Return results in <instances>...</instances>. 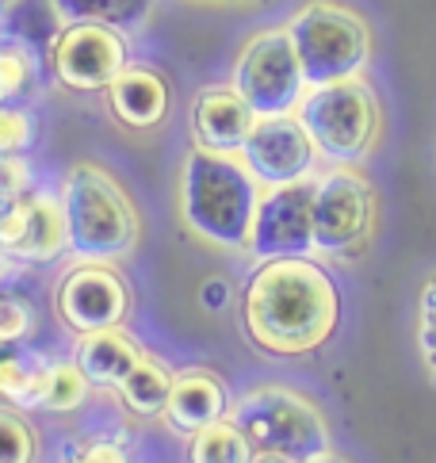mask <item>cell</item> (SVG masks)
<instances>
[{"mask_svg":"<svg viewBox=\"0 0 436 463\" xmlns=\"http://www.w3.org/2000/svg\"><path fill=\"white\" fill-rule=\"evenodd\" d=\"M199 299H204V307H226V299H230V288H226V279H207L204 284V295H199Z\"/></svg>","mask_w":436,"mask_h":463,"instance_id":"obj_29","label":"cell"},{"mask_svg":"<svg viewBox=\"0 0 436 463\" xmlns=\"http://www.w3.org/2000/svg\"><path fill=\"white\" fill-rule=\"evenodd\" d=\"M8 39V20H5V12H0V43Z\"/></svg>","mask_w":436,"mask_h":463,"instance_id":"obj_32","label":"cell"},{"mask_svg":"<svg viewBox=\"0 0 436 463\" xmlns=\"http://www.w3.org/2000/svg\"><path fill=\"white\" fill-rule=\"evenodd\" d=\"M35 433L15 410L0 406V463H35Z\"/></svg>","mask_w":436,"mask_h":463,"instance_id":"obj_25","label":"cell"},{"mask_svg":"<svg viewBox=\"0 0 436 463\" xmlns=\"http://www.w3.org/2000/svg\"><path fill=\"white\" fill-rule=\"evenodd\" d=\"M130 310V291L123 276L108 264L85 260L62 279L58 288V314L73 334H100V329L123 326Z\"/></svg>","mask_w":436,"mask_h":463,"instance_id":"obj_13","label":"cell"},{"mask_svg":"<svg viewBox=\"0 0 436 463\" xmlns=\"http://www.w3.org/2000/svg\"><path fill=\"white\" fill-rule=\"evenodd\" d=\"M0 250L24 264H54L70 250L62 195L27 192L0 211Z\"/></svg>","mask_w":436,"mask_h":463,"instance_id":"obj_12","label":"cell"},{"mask_svg":"<svg viewBox=\"0 0 436 463\" xmlns=\"http://www.w3.org/2000/svg\"><path fill=\"white\" fill-rule=\"evenodd\" d=\"M8 272H12V257H8L5 250H0V279H5Z\"/></svg>","mask_w":436,"mask_h":463,"instance_id":"obj_30","label":"cell"},{"mask_svg":"<svg viewBox=\"0 0 436 463\" xmlns=\"http://www.w3.org/2000/svg\"><path fill=\"white\" fill-rule=\"evenodd\" d=\"M417 345H422L429 379L436 383V272L425 279L422 295H417Z\"/></svg>","mask_w":436,"mask_h":463,"instance_id":"obj_26","label":"cell"},{"mask_svg":"<svg viewBox=\"0 0 436 463\" xmlns=\"http://www.w3.org/2000/svg\"><path fill=\"white\" fill-rule=\"evenodd\" d=\"M62 211L70 230V253L81 260H119L138 245V211L127 192L100 169L81 161L62 180Z\"/></svg>","mask_w":436,"mask_h":463,"instance_id":"obj_3","label":"cell"},{"mask_svg":"<svg viewBox=\"0 0 436 463\" xmlns=\"http://www.w3.org/2000/svg\"><path fill=\"white\" fill-rule=\"evenodd\" d=\"M261 184L238 154L192 150L180 176V207L192 234L218 250H245L253 214L261 203Z\"/></svg>","mask_w":436,"mask_h":463,"instance_id":"obj_2","label":"cell"},{"mask_svg":"<svg viewBox=\"0 0 436 463\" xmlns=\"http://www.w3.org/2000/svg\"><path fill=\"white\" fill-rule=\"evenodd\" d=\"M233 421L257 449V456H280L291 463H314L329 456V429L318 406L288 387H257L238 399Z\"/></svg>","mask_w":436,"mask_h":463,"instance_id":"obj_5","label":"cell"},{"mask_svg":"<svg viewBox=\"0 0 436 463\" xmlns=\"http://www.w3.org/2000/svg\"><path fill=\"white\" fill-rule=\"evenodd\" d=\"M253 463H291V459H280V456H257Z\"/></svg>","mask_w":436,"mask_h":463,"instance_id":"obj_31","label":"cell"},{"mask_svg":"<svg viewBox=\"0 0 436 463\" xmlns=\"http://www.w3.org/2000/svg\"><path fill=\"white\" fill-rule=\"evenodd\" d=\"M70 463H127V449L111 437H92L89 444H81Z\"/></svg>","mask_w":436,"mask_h":463,"instance_id":"obj_28","label":"cell"},{"mask_svg":"<svg viewBox=\"0 0 436 463\" xmlns=\"http://www.w3.org/2000/svg\"><path fill=\"white\" fill-rule=\"evenodd\" d=\"M54 8L70 24H104L127 35L149 20L154 0H54Z\"/></svg>","mask_w":436,"mask_h":463,"instance_id":"obj_19","label":"cell"},{"mask_svg":"<svg viewBox=\"0 0 436 463\" xmlns=\"http://www.w3.org/2000/svg\"><path fill=\"white\" fill-rule=\"evenodd\" d=\"M39 138V123L27 104H0V157H24Z\"/></svg>","mask_w":436,"mask_h":463,"instance_id":"obj_24","label":"cell"},{"mask_svg":"<svg viewBox=\"0 0 436 463\" xmlns=\"http://www.w3.org/2000/svg\"><path fill=\"white\" fill-rule=\"evenodd\" d=\"M146 353L138 337H130L127 329H100V334H85L77 341V353H73V364L85 372L89 387H100V391H119V383L130 375V368L138 364Z\"/></svg>","mask_w":436,"mask_h":463,"instance_id":"obj_17","label":"cell"},{"mask_svg":"<svg viewBox=\"0 0 436 463\" xmlns=\"http://www.w3.org/2000/svg\"><path fill=\"white\" fill-rule=\"evenodd\" d=\"M127 35L104 24H65L50 46V70L70 92H108L127 70Z\"/></svg>","mask_w":436,"mask_h":463,"instance_id":"obj_9","label":"cell"},{"mask_svg":"<svg viewBox=\"0 0 436 463\" xmlns=\"http://www.w3.org/2000/svg\"><path fill=\"white\" fill-rule=\"evenodd\" d=\"M299 123L307 127L318 157L333 165H356L372 154L379 135V104L375 92L360 77L337 80V85L307 89L299 104Z\"/></svg>","mask_w":436,"mask_h":463,"instance_id":"obj_6","label":"cell"},{"mask_svg":"<svg viewBox=\"0 0 436 463\" xmlns=\"http://www.w3.org/2000/svg\"><path fill=\"white\" fill-rule=\"evenodd\" d=\"M253 123H257V111L242 100V92L233 85H211L195 96V108H192L195 150L242 154Z\"/></svg>","mask_w":436,"mask_h":463,"instance_id":"obj_14","label":"cell"},{"mask_svg":"<svg viewBox=\"0 0 436 463\" xmlns=\"http://www.w3.org/2000/svg\"><path fill=\"white\" fill-rule=\"evenodd\" d=\"M230 399H226V387L223 379L207 368H188V372H176L173 379V394L165 402V425L180 437H192L199 433L204 425L226 418Z\"/></svg>","mask_w":436,"mask_h":463,"instance_id":"obj_16","label":"cell"},{"mask_svg":"<svg viewBox=\"0 0 436 463\" xmlns=\"http://www.w3.org/2000/svg\"><path fill=\"white\" fill-rule=\"evenodd\" d=\"M257 449L242 433V425L233 418H218L204 425L188 440V463H253Z\"/></svg>","mask_w":436,"mask_h":463,"instance_id":"obj_20","label":"cell"},{"mask_svg":"<svg viewBox=\"0 0 436 463\" xmlns=\"http://www.w3.org/2000/svg\"><path fill=\"white\" fill-rule=\"evenodd\" d=\"M89 399V379L77 368L73 360H54L43 364L39 383H35V399L31 410H50V413H70Z\"/></svg>","mask_w":436,"mask_h":463,"instance_id":"obj_21","label":"cell"},{"mask_svg":"<svg viewBox=\"0 0 436 463\" xmlns=\"http://www.w3.org/2000/svg\"><path fill=\"white\" fill-rule=\"evenodd\" d=\"M39 85V58L20 39L0 43V104H27Z\"/></svg>","mask_w":436,"mask_h":463,"instance_id":"obj_22","label":"cell"},{"mask_svg":"<svg viewBox=\"0 0 436 463\" xmlns=\"http://www.w3.org/2000/svg\"><path fill=\"white\" fill-rule=\"evenodd\" d=\"M173 379H176V372H169L165 360L142 356L119 383V399L130 413H138V418H154V413H165V402H169V394H173Z\"/></svg>","mask_w":436,"mask_h":463,"instance_id":"obj_18","label":"cell"},{"mask_svg":"<svg viewBox=\"0 0 436 463\" xmlns=\"http://www.w3.org/2000/svg\"><path fill=\"white\" fill-rule=\"evenodd\" d=\"M108 104L111 115L130 130H154L165 123V115L173 108V92L169 80L157 70H146V65H127L108 85Z\"/></svg>","mask_w":436,"mask_h":463,"instance_id":"obj_15","label":"cell"},{"mask_svg":"<svg viewBox=\"0 0 436 463\" xmlns=\"http://www.w3.org/2000/svg\"><path fill=\"white\" fill-rule=\"evenodd\" d=\"M238 157L249 165V173L257 176L261 188L310 180L318 165V150L307 127L299 123V115H264V119H257Z\"/></svg>","mask_w":436,"mask_h":463,"instance_id":"obj_11","label":"cell"},{"mask_svg":"<svg viewBox=\"0 0 436 463\" xmlns=\"http://www.w3.org/2000/svg\"><path fill=\"white\" fill-rule=\"evenodd\" d=\"M39 372H43V360L39 356L31 360L24 353H15L12 345H8V349H0V399L12 402V406L31 410Z\"/></svg>","mask_w":436,"mask_h":463,"instance_id":"obj_23","label":"cell"},{"mask_svg":"<svg viewBox=\"0 0 436 463\" xmlns=\"http://www.w3.org/2000/svg\"><path fill=\"white\" fill-rule=\"evenodd\" d=\"M314 463H345L341 456H322V459H314Z\"/></svg>","mask_w":436,"mask_h":463,"instance_id":"obj_33","label":"cell"},{"mask_svg":"<svg viewBox=\"0 0 436 463\" xmlns=\"http://www.w3.org/2000/svg\"><path fill=\"white\" fill-rule=\"evenodd\" d=\"M288 39L303 65L307 89L352 80L372 61V35L352 8L333 0H310L288 20Z\"/></svg>","mask_w":436,"mask_h":463,"instance_id":"obj_4","label":"cell"},{"mask_svg":"<svg viewBox=\"0 0 436 463\" xmlns=\"http://www.w3.org/2000/svg\"><path fill=\"white\" fill-rule=\"evenodd\" d=\"M245 253L253 260L314 253V176L261 192Z\"/></svg>","mask_w":436,"mask_h":463,"instance_id":"obj_10","label":"cell"},{"mask_svg":"<svg viewBox=\"0 0 436 463\" xmlns=\"http://www.w3.org/2000/svg\"><path fill=\"white\" fill-rule=\"evenodd\" d=\"M341 295L333 276L310 257L261 260L242 295V326L257 349L272 356H307L333 337Z\"/></svg>","mask_w":436,"mask_h":463,"instance_id":"obj_1","label":"cell"},{"mask_svg":"<svg viewBox=\"0 0 436 463\" xmlns=\"http://www.w3.org/2000/svg\"><path fill=\"white\" fill-rule=\"evenodd\" d=\"M31 337V310L15 295H0V349Z\"/></svg>","mask_w":436,"mask_h":463,"instance_id":"obj_27","label":"cell"},{"mask_svg":"<svg viewBox=\"0 0 436 463\" xmlns=\"http://www.w3.org/2000/svg\"><path fill=\"white\" fill-rule=\"evenodd\" d=\"M233 89L257 111V119L299 111V104L307 96V77H303V65H299L288 31L272 27L245 43V51L238 54V65H233Z\"/></svg>","mask_w":436,"mask_h":463,"instance_id":"obj_7","label":"cell"},{"mask_svg":"<svg viewBox=\"0 0 436 463\" xmlns=\"http://www.w3.org/2000/svg\"><path fill=\"white\" fill-rule=\"evenodd\" d=\"M375 222L372 184L352 173V165H333L314 180V253L322 257H356Z\"/></svg>","mask_w":436,"mask_h":463,"instance_id":"obj_8","label":"cell"}]
</instances>
